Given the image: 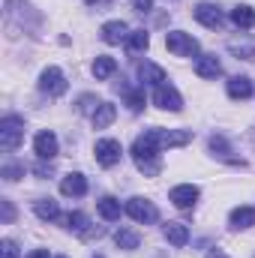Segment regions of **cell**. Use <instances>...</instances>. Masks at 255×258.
<instances>
[{
    "label": "cell",
    "mask_w": 255,
    "mask_h": 258,
    "mask_svg": "<svg viewBox=\"0 0 255 258\" xmlns=\"http://www.w3.org/2000/svg\"><path fill=\"white\" fill-rule=\"evenodd\" d=\"M132 162L144 177H156L162 171V159H159V144L153 138L150 129H144L135 141H132Z\"/></svg>",
    "instance_id": "6da1fadb"
},
{
    "label": "cell",
    "mask_w": 255,
    "mask_h": 258,
    "mask_svg": "<svg viewBox=\"0 0 255 258\" xmlns=\"http://www.w3.org/2000/svg\"><path fill=\"white\" fill-rule=\"evenodd\" d=\"M21 141H24V120L15 117V114H6V117L0 120V147L9 153V150H15Z\"/></svg>",
    "instance_id": "7a4b0ae2"
},
{
    "label": "cell",
    "mask_w": 255,
    "mask_h": 258,
    "mask_svg": "<svg viewBox=\"0 0 255 258\" xmlns=\"http://www.w3.org/2000/svg\"><path fill=\"white\" fill-rule=\"evenodd\" d=\"M39 90H42L45 96H51V99L63 96L66 90H69V81H66L63 69H57V66H45L42 75H39Z\"/></svg>",
    "instance_id": "3957f363"
},
{
    "label": "cell",
    "mask_w": 255,
    "mask_h": 258,
    "mask_svg": "<svg viewBox=\"0 0 255 258\" xmlns=\"http://www.w3.org/2000/svg\"><path fill=\"white\" fill-rule=\"evenodd\" d=\"M165 48L174 57H195L198 54V39L192 33H183V30H171V33H165Z\"/></svg>",
    "instance_id": "277c9868"
},
{
    "label": "cell",
    "mask_w": 255,
    "mask_h": 258,
    "mask_svg": "<svg viewBox=\"0 0 255 258\" xmlns=\"http://www.w3.org/2000/svg\"><path fill=\"white\" fill-rule=\"evenodd\" d=\"M126 213L135 219V222H141V225H150V222L159 219L156 204H153L150 198H141V195H135V198H129L126 201Z\"/></svg>",
    "instance_id": "5b68a950"
},
{
    "label": "cell",
    "mask_w": 255,
    "mask_h": 258,
    "mask_svg": "<svg viewBox=\"0 0 255 258\" xmlns=\"http://www.w3.org/2000/svg\"><path fill=\"white\" fill-rule=\"evenodd\" d=\"M93 153H96V162H99L102 168H114V165L120 162V156H123V147H120V141H114V138H99L96 147H93Z\"/></svg>",
    "instance_id": "8992f818"
},
{
    "label": "cell",
    "mask_w": 255,
    "mask_h": 258,
    "mask_svg": "<svg viewBox=\"0 0 255 258\" xmlns=\"http://www.w3.org/2000/svg\"><path fill=\"white\" fill-rule=\"evenodd\" d=\"M153 102H156L162 111H180V108H183V96H180L177 87L168 84V81L156 84V90H153Z\"/></svg>",
    "instance_id": "52a82bcc"
},
{
    "label": "cell",
    "mask_w": 255,
    "mask_h": 258,
    "mask_svg": "<svg viewBox=\"0 0 255 258\" xmlns=\"http://www.w3.org/2000/svg\"><path fill=\"white\" fill-rule=\"evenodd\" d=\"M153 132V138H156V144H159V150H168V147H186L192 141V132L189 129H150Z\"/></svg>",
    "instance_id": "ba28073f"
},
{
    "label": "cell",
    "mask_w": 255,
    "mask_h": 258,
    "mask_svg": "<svg viewBox=\"0 0 255 258\" xmlns=\"http://www.w3.org/2000/svg\"><path fill=\"white\" fill-rule=\"evenodd\" d=\"M192 15H195V21L198 24H204V27H210V30H219L222 24H225V18H222V9L216 6V3H198L195 9H192Z\"/></svg>",
    "instance_id": "9c48e42d"
},
{
    "label": "cell",
    "mask_w": 255,
    "mask_h": 258,
    "mask_svg": "<svg viewBox=\"0 0 255 258\" xmlns=\"http://www.w3.org/2000/svg\"><path fill=\"white\" fill-rule=\"evenodd\" d=\"M33 150H36V156H39V159H54V156H57V150H60L57 135H54L51 129L36 132V138H33Z\"/></svg>",
    "instance_id": "30bf717a"
},
{
    "label": "cell",
    "mask_w": 255,
    "mask_h": 258,
    "mask_svg": "<svg viewBox=\"0 0 255 258\" xmlns=\"http://www.w3.org/2000/svg\"><path fill=\"white\" fill-rule=\"evenodd\" d=\"M198 195H201V189H198L195 183H180V186H174V189L168 192V198H171V204H174L177 210H189V207H195Z\"/></svg>",
    "instance_id": "8fae6325"
},
{
    "label": "cell",
    "mask_w": 255,
    "mask_h": 258,
    "mask_svg": "<svg viewBox=\"0 0 255 258\" xmlns=\"http://www.w3.org/2000/svg\"><path fill=\"white\" fill-rule=\"evenodd\" d=\"M129 33H132V30L126 27V21H105L102 30H99L102 42H108V45H120V42H126Z\"/></svg>",
    "instance_id": "7c38bea8"
},
{
    "label": "cell",
    "mask_w": 255,
    "mask_h": 258,
    "mask_svg": "<svg viewBox=\"0 0 255 258\" xmlns=\"http://www.w3.org/2000/svg\"><path fill=\"white\" fill-rule=\"evenodd\" d=\"M60 192L66 198H81V195H87V177L81 174V171H69L63 180H60Z\"/></svg>",
    "instance_id": "4fadbf2b"
},
{
    "label": "cell",
    "mask_w": 255,
    "mask_h": 258,
    "mask_svg": "<svg viewBox=\"0 0 255 258\" xmlns=\"http://www.w3.org/2000/svg\"><path fill=\"white\" fill-rule=\"evenodd\" d=\"M252 225H255V207L240 204V207L231 210V216H228V228H234V231H246V228H252Z\"/></svg>",
    "instance_id": "5bb4252c"
},
{
    "label": "cell",
    "mask_w": 255,
    "mask_h": 258,
    "mask_svg": "<svg viewBox=\"0 0 255 258\" xmlns=\"http://www.w3.org/2000/svg\"><path fill=\"white\" fill-rule=\"evenodd\" d=\"M219 72H222V63H219L216 54H201V57L195 60V75H198V78H216Z\"/></svg>",
    "instance_id": "9a60e30c"
},
{
    "label": "cell",
    "mask_w": 255,
    "mask_h": 258,
    "mask_svg": "<svg viewBox=\"0 0 255 258\" xmlns=\"http://www.w3.org/2000/svg\"><path fill=\"white\" fill-rule=\"evenodd\" d=\"M225 90H228L231 99H249V96H252V81H249L246 75H234V78H228Z\"/></svg>",
    "instance_id": "2e32d148"
},
{
    "label": "cell",
    "mask_w": 255,
    "mask_h": 258,
    "mask_svg": "<svg viewBox=\"0 0 255 258\" xmlns=\"http://www.w3.org/2000/svg\"><path fill=\"white\" fill-rule=\"evenodd\" d=\"M165 240L171 243V246H186L189 243V228L183 225V222H165Z\"/></svg>",
    "instance_id": "e0dca14e"
},
{
    "label": "cell",
    "mask_w": 255,
    "mask_h": 258,
    "mask_svg": "<svg viewBox=\"0 0 255 258\" xmlns=\"http://www.w3.org/2000/svg\"><path fill=\"white\" fill-rule=\"evenodd\" d=\"M231 24L240 27V30H252L255 27V9L252 6H246V3L234 6V9H231Z\"/></svg>",
    "instance_id": "ac0fdd59"
},
{
    "label": "cell",
    "mask_w": 255,
    "mask_h": 258,
    "mask_svg": "<svg viewBox=\"0 0 255 258\" xmlns=\"http://www.w3.org/2000/svg\"><path fill=\"white\" fill-rule=\"evenodd\" d=\"M33 213H36L42 222L60 219V207H57V201H54V198H39V201H33Z\"/></svg>",
    "instance_id": "d6986e66"
},
{
    "label": "cell",
    "mask_w": 255,
    "mask_h": 258,
    "mask_svg": "<svg viewBox=\"0 0 255 258\" xmlns=\"http://www.w3.org/2000/svg\"><path fill=\"white\" fill-rule=\"evenodd\" d=\"M114 117H117L114 102H102V105L93 111V129H108L111 123H114Z\"/></svg>",
    "instance_id": "ffe728a7"
},
{
    "label": "cell",
    "mask_w": 255,
    "mask_h": 258,
    "mask_svg": "<svg viewBox=\"0 0 255 258\" xmlns=\"http://www.w3.org/2000/svg\"><path fill=\"white\" fill-rule=\"evenodd\" d=\"M99 216L102 219H108V222H114V219H120V213L126 210V207H120V201L114 198V195H105V198H99Z\"/></svg>",
    "instance_id": "44dd1931"
},
{
    "label": "cell",
    "mask_w": 255,
    "mask_h": 258,
    "mask_svg": "<svg viewBox=\"0 0 255 258\" xmlns=\"http://www.w3.org/2000/svg\"><path fill=\"white\" fill-rule=\"evenodd\" d=\"M138 78L144 81V84H162L165 81V69L156 63H150V60H144V63L138 66Z\"/></svg>",
    "instance_id": "7402d4cb"
},
{
    "label": "cell",
    "mask_w": 255,
    "mask_h": 258,
    "mask_svg": "<svg viewBox=\"0 0 255 258\" xmlns=\"http://www.w3.org/2000/svg\"><path fill=\"white\" fill-rule=\"evenodd\" d=\"M114 72H117V60H114V57L99 54V57L93 60V75H96V81H105V78H111Z\"/></svg>",
    "instance_id": "603a6c76"
},
{
    "label": "cell",
    "mask_w": 255,
    "mask_h": 258,
    "mask_svg": "<svg viewBox=\"0 0 255 258\" xmlns=\"http://www.w3.org/2000/svg\"><path fill=\"white\" fill-rule=\"evenodd\" d=\"M114 243H117L123 252H132V249H138V246H141V237H138V231L120 228V231H114Z\"/></svg>",
    "instance_id": "cb8c5ba5"
},
{
    "label": "cell",
    "mask_w": 255,
    "mask_h": 258,
    "mask_svg": "<svg viewBox=\"0 0 255 258\" xmlns=\"http://www.w3.org/2000/svg\"><path fill=\"white\" fill-rule=\"evenodd\" d=\"M126 48L132 54H141V51H147L150 48V33L147 30H132L126 39Z\"/></svg>",
    "instance_id": "d4e9b609"
},
{
    "label": "cell",
    "mask_w": 255,
    "mask_h": 258,
    "mask_svg": "<svg viewBox=\"0 0 255 258\" xmlns=\"http://www.w3.org/2000/svg\"><path fill=\"white\" fill-rule=\"evenodd\" d=\"M210 150H213L216 156H222V159L234 162V165H243V159L231 156V150H228V144H225V138H222V135H213V138H210Z\"/></svg>",
    "instance_id": "484cf974"
},
{
    "label": "cell",
    "mask_w": 255,
    "mask_h": 258,
    "mask_svg": "<svg viewBox=\"0 0 255 258\" xmlns=\"http://www.w3.org/2000/svg\"><path fill=\"white\" fill-rule=\"evenodd\" d=\"M123 99H126L129 111H141L144 108V87H123Z\"/></svg>",
    "instance_id": "4316f807"
},
{
    "label": "cell",
    "mask_w": 255,
    "mask_h": 258,
    "mask_svg": "<svg viewBox=\"0 0 255 258\" xmlns=\"http://www.w3.org/2000/svg\"><path fill=\"white\" fill-rule=\"evenodd\" d=\"M63 222H66V228H72V231H78V234H84L87 231V213H81V210H72V213H66L63 216Z\"/></svg>",
    "instance_id": "83f0119b"
},
{
    "label": "cell",
    "mask_w": 255,
    "mask_h": 258,
    "mask_svg": "<svg viewBox=\"0 0 255 258\" xmlns=\"http://www.w3.org/2000/svg\"><path fill=\"white\" fill-rule=\"evenodd\" d=\"M21 177H24V165H3V180L15 183V180H21Z\"/></svg>",
    "instance_id": "f1b7e54d"
},
{
    "label": "cell",
    "mask_w": 255,
    "mask_h": 258,
    "mask_svg": "<svg viewBox=\"0 0 255 258\" xmlns=\"http://www.w3.org/2000/svg\"><path fill=\"white\" fill-rule=\"evenodd\" d=\"M0 258H18V243H15L12 237H6V240L0 243Z\"/></svg>",
    "instance_id": "f546056e"
},
{
    "label": "cell",
    "mask_w": 255,
    "mask_h": 258,
    "mask_svg": "<svg viewBox=\"0 0 255 258\" xmlns=\"http://www.w3.org/2000/svg\"><path fill=\"white\" fill-rule=\"evenodd\" d=\"M99 105H102V102H99L96 96H81V99H78V111H96Z\"/></svg>",
    "instance_id": "4dcf8cb0"
},
{
    "label": "cell",
    "mask_w": 255,
    "mask_h": 258,
    "mask_svg": "<svg viewBox=\"0 0 255 258\" xmlns=\"http://www.w3.org/2000/svg\"><path fill=\"white\" fill-rule=\"evenodd\" d=\"M0 207H3V222H6V225H9V222H12V219H15V207H12V201H6V198H3V201H0Z\"/></svg>",
    "instance_id": "1f68e13d"
},
{
    "label": "cell",
    "mask_w": 255,
    "mask_h": 258,
    "mask_svg": "<svg viewBox=\"0 0 255 258\" xmlns=\"http://www.w3.org/2000/svg\"><path fill=\"white\" fill-rule=\"evenodd\" d=\"M231 51L234 54H243V60H252L255 57V45H243V48L240 45H231Z\"/></svg>",
    "instance_id": "d6a6232c"
},
{
    "label": "cell",
    "mask_w": 255,
    "mask_h": 258,
    "mask_svg": "<svg viewBox=\"0 0 255 258\" xmlns=\"http://www.w3.org/2000/svg\"><path fill=\"white\" fill-rule=\"evenodd\" d=\"M132 9L135 12H150L153 9V0H132Z\"/></svg>",
    "instance_id": "836d02e7"
},
{
    "label": "cell",
    "mask_w": 255,
    "mask_h": 258,
    "mask_svg": "<svg viewBox=\"0 0 255 258\" xmlns=\"http://www.w3.org/2000/svg\"><path fill=\"white\" fill-rule=\"evenodd\" d=\"M33 171H36V177H48V174H51V165L39 162V165H33Z\"/></svg>",
    "instance_id": "e575fe53"
},
{
    "label": "cell",
    "mask_w": 255,
    "mask_h": 258,
    "mask_svg": "<svg viewBox=\"0 0 255 258\" xmlns=\"http://www.w3.org/2000/svg\"><path fill=\"white\" fill-rule=\"evenodd\" d=\"M87 6H111V0H84Z\"/></svg>",
    "instance_id": "d590c367"
},
{
    "label": "cell",
    "mask_w": 255,
    "mask_h": 258,
    "mask_svg": "<svg viewBox=\"0 0 255 258\" xmlns=\"http://www.w3.org/2000/svg\"><path fill=\"white\" fill-rule=\"evenodd\" d=\"M27 258H48V249H33Z\"/></svg>",
    "instance_id": "8d00e7d4"
},
{
    "label": "cell",
    "mask_w": 255,
    "mask_h": 258,
    "mask_svg": "<svg viewBox=\"0 0 255 258\" xmlns=\"http://www.w3.org/2000/svg\"><path fill=\"white\" fill-rule=\"evenodd\" d=\"M207 258H228V255H225L222 249H210V252H207Z\"/></svg>",
    "instance_id": "74e56055"
},
{
    "label": "cell",
    "mask_w": 255,
    "mask_h": 258,
    "mask_svg": "<svg viewBox=\"0 0 255 258\" xmlns=\"http://www.w3.org/2000/svg\"><path fill=\"white\" fill-rule=\"evenodd\" d=\"M93 258H102V255H93Z\"/></svg>",
    "instance_id": "f35d334b"
},
{
    "label": "cell",
    "mask_w": 255,
    "mask_h": 258,
    "mask_svg": "<svg viewBox=\"0 0 255 258\" xmlns=\"http://www.w3.org/2000/svg\"><path fill=\"white\" fill-rule=\"evenodd\" d=\"M57 258H66V255H57Z\"/></svg>",
    "instance_id": "ab89813d"
}]
</instances>
